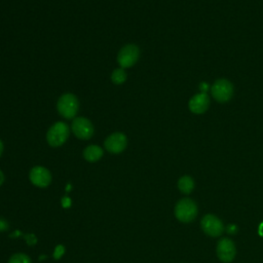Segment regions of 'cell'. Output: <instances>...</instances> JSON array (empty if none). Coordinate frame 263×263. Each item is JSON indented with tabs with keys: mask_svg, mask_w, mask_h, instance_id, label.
I'll return each mask as SVG.
<instances>
[{
	"mask_svg": "<svg viewBox=\"0 0 263 263\" xmlns=\"http://www.w3.org/2000/svg\"><path fill=\"white\" fill-rule=\"evenodd\" d=\"M57 109L61 116L66 119H72L76 116L79 109V101L75 95L66 92L59 98Z\"/></svg>",
	"mask_w": 263,
	"mask_h": 263,
	"instance_id": "obj_1",
	"label": "cell"
},
{
	"mask_svg": "<svg viewBox=\"0 0 263 263\" xmlns=\"http://www.w3.org/2000/svg\"><path fill=\"white\" fill-rule=\"evenodd\" d=\"M197 205L190 198H182L175 205V216L183 223L192 222L197 216Z\"/></svg>",
	"mask_w": 263,
	"mask_h": 263,
	"instance_id": "obj_2",
	"label": "cell"
},
{
	"mask_svg": "<svg viewBox=\"0 0 263 263\" xmlns=\"http://www.w3.org/2000/svg\"><path fill=\"white\" fill-rule=\"evenodd\" d=\"M69 133L70 128L68 124L62 121H58L48 128L46 133V141L51 147H60L67 141Z\"/></svg>",
	"mask_w": 263,
	"mask_h": 263,
	"instance_id": "obj_3",
	"label": "cell"
},
{
	"mask_svg": "<svg viewBox=\"0 0 263 263\" xmlns=\"http://www.w3.org/2000/svg\"><path fill=\"white\" fill-rule=\"evenodd\" d=\"M233 90L232 83L225 78L217 79L211 86L212 96L220 103L228 102L233 96Z\"/></svg>",
	"mask_w": 263,
	"mask_h": 263,
	"instance_id": "obj_4",
	"label": "cell"
},
{
	"mask_svg": "<svg viewBox=\"0 0 263 263\" xmlns=\"http://www.w3.org/2000/svg\"><path fill=\"white\" fill-rule=\"evenodd\" d=\"M140 49L136 44H126L124 45L117 53V63L120 68H130L139 60Z\"/></svg>",
	"mask_w": 263,
	"mask_h": 263,
	"instance_id": "obj_5",
	"label": "cell"
},
{
	"mask_svg": "<svg viewBox=\"0 0 263 263\" xmlns=\"http://www.w3.org/2000/svg\"><path fill=\"white\" fill-rule=\"evenodd\" d=\"M72 132L80 140H88L95 133V127L89 119L85 117H76L72 121Z\"/></svg>",
	"mask_w": 263,
	"mask_h": 263,
	"instance_id": "obj_6",
	"label": "cell"
},
{
	"mask_svg": "<svg viewBox=\"0 0 263 263\" xmlns=\"http://www.w3.org/2000/svg\"><path fill=\"white\" fill-rule=\"evenodd\" d=\"M200 226L202 231L212 237L220 236L224 230L222 221L213 214H206L203 216L200 221Z\"/></svg>",
	"mask_w": 263,
	"mask_h": 263,
	"instance_id": "obj_7",
	"label": "cell"
},
{
	"mask_svg": "<svg viewBox=\"0 0 263 263\" xmlns=\"http://www.w3.org/2000/svg\"><path fill=\"white\" fill-rule=\"evenodd\" d=\"M104 145L108 152L112 154H118L125 150L127 146V138L123 133L116 132L106 138Z\"/></svg>",
	"mask_w": 263,
	"mask_h": 263,
	"instance_id": "obj_8",
	"label": "cell"
},
{
	"mask_svg": "<svg viewBox=\"0 0 263 263\" xmlns=\"http://www.w3.org/2000/svg\"><path fill=\"white\" fill-rule=\"evenodd\" d=\"M217 256L223 263H230L236 254V248L234 242L228 238L223 237L217 243Z\"/></svg>",
	"mask_w": 263,
	"mask_h": 263,
	"instance_id": "obj_9",
	"label": "cell"
},
{
	"mask_svg": "<svg viewBox=\"0 0 263 263\" xmlns=\"http://www.w3.org/2000/svg\"><path fill=\"white\" fill-rule=\"evenodd\" d=\"M29 179L33 185L39 188L47 187L51 182L50 172L41 165H36L31 168L29 173Z\"/></svg>",
	"mask_w": 263,
	"mask_h": 263,
	"instance_id": "obj_10",
	"label": "cell"
},
{
	"mask_svg": "<svg viewBox=\"0 0 263 263\" xmlns=\"http://www.w3.org/2000/svg\"><path fill=\"white\" fill-rule=\"evenodd\" d=\"M210 105V99L206 93H196L194 95L188 103L189 110L194 114H202L204 113Z\"/></svg>",
	"mask_w": 263,
	"mask_h": 263,
	"instance_id": "obj_11",
	"label": "cell"
},
{
	"mask_svg": "<svg viewBox=\"0 0 263 263\" xmlns=\"http://www.w3.org/2000/svg\"><path fill=\"white\" fill-rule=\"evenodd\" d=\"M103 156V149L98 145H89L83 150V157L88 162H96Z\"/></svg>",
	"mask_w": 263,
	"mask_h": 263,
	"instance_id": "obj_12",
	"label": "cell"
},
{
	"mask_svg": "<svg viewBox=\"0 0 263 263\" xmlns=\"http://www.w3.org/2000/svg\"><path fill=\"white\" fill-rule=\"evenodd\" d=\"M178 188L182 193L189 194L194 189V181L190 176H183L178 181Z\"/></svg>",
	"mask_w": 263,
	"mask_h": 263,
	"instance_id": "obj_13",
	"label": "cell"
},
{
	"mask_svg": "<svg viewBox=\"0 0 263 263\" xmlns=\"http://www.w3.org/2000/svg\"><path fill=\"white\" fill-rule=\"evenodd\" d=\"M126 77H127V75H126V72L124 71L123 68H117L111 74L112 82L114 84H117V85L122 84L126 80Z\"/></svg>",
	"mask_w": 263,
	"mask_h": 263,
	"instance_id": "obj_14",
	"label": "cell"
},
{
	"mask_svg": "<svg viewBox=\"0 0 263 263\" xmlns=\"http://www.w3.org/2000/svg\"><path fill=\"white\" fill-rule=\"evenodd\" d=\"M8 263H32V262H31L30 257L27 256L26 254H24V253H16V254H13L9 258Z\"/></svg>",
	"mask_w": 263,
	"mask_h": 263,
	"instance_id": "obj_15",
	"label": "cell"
},
{
	"mask_svg": "<svg viewBox=\"0 0 263 263\" xmlns=\"http://www.w3.org/2000/svg\"><path fill=\"white\" fill-rule=\"evenodd\" d=\"M64 254H65V247L63 245H58L53 250L52 256L55 260H59L64 256Z\"/></svg>",
	"mask_w": 263,
	"mask_h": 263,
	"instance_id": "obj_16",
	"label": "cell"
},
{
	"mask_svg": "<svg viewBox=\"0 0 263 263\" xmlns=\"http://www.w3.org/2000/svg\"><path fill=\"white\" fill-rule=\"evenodd\" d=\"M25 239H26V242L29 245V246H34L36 242H37V238L36 236L33 234V233H30V234H26L24 235Z\"/></svg>",
	"mask_w": 263,
	"mask_h": 263,
	"instance_id": "obj_17",
	"label": "cell"
},
{
	"mask_svg": "<svg viewBox=\"0 0 263 263\" xmlns=\"http://www.w3.org/2000/svg\"><path fill=\"white\" fill-rule=\"evenodd\" d=\"M61 203H62V206H63V208L67 209V208H70V206H71L72 201H71V199H70L68 196H64V197L62 198V200H61Z\"/></svg>",
	"mask_w": 263,
	"mask_h": 263,
	"instance_id": "obj_18",
	"label": "cell"
},
{
	"mask_svg": "<svg viewBox=\"0 0 263 263\" xmlns=\"http://www.w3.org/2000/svg\"><path fill=\"white\" fill-rule=\"evenodd\" d=\"M209 89H211L209 83H206V82H201V83L199 84V90H200V92L206 93V91H208Z\"/></svg>",
	"mask_w": 263,
	"mask_h": 263,
	"instance_id": "obj_19",
	"label": "cell"
},
{
	"mask_svg": "<svg viewBox=\"0 0 263 263\" xmlns=\"http://www.w3.org/2000/svg\"><path fill=\"white\" fill-rule=\"evenodd\" d=\"M8 227H9V225H8V223L6 222V220L0 218V232L6 231V230L8 229Z\"/></svg>",
	"mask_w": 263,
	"mask_h": 263,
	"instance_id": "obj_20",
	"label": "cell"
},
{
	"mask_svg": "<svg viewBox=\"0 0 263 263\" xmlns=\"http://www.w3.org/2000/svg\"><path fill=\"white\" fill-rule=\"evenodd\" d=\"M228 232L229 233H234L237 230V227L235 225H228Z\"/></svg>",
	"mask_w": 263,
	"mask_h": 263,
	"instance_id": "obj_21",
	"label": "cell"
},
{
	"mask_svg": "<svg viewBox=\"0 0 263 263\" xmlns=\"http://www.w3.org/2000/svg\"><path fill=\"white\" fill-rule=\"evenodd\" d=\"M4 180H5V177H4V174H3V172L0 170V186L3 184V182H4Z\"/></svg>",
	"mask_w": 263,
	"mask_h": 263,
	"instance_id": "obj_22",
	"label": "cell"
},
{
	"mask_svg": "<svg viewBox=\"0 0 263 263\" xmlns=\"http://www.w3.org/2000/svg\"><path fill=\"white\" fill-rule=\"evenodd\" d=\"M258 232L261 236H263V222L259 225V228H258Z\"/></svg>",
	"mask_w": 263,
	"mask_h": 263,
	"instance_id": "obj_23",
	"label": "cell"
},
{
	"mask_svg": "<svg viewBox=\"0 0 263 263\" xmlns=\"http://www.w3.org/2000/svg\"><path fill=\"white\" fill-rule=\"evenodd\" d=\"M3 149H4V146H3V143L2 141L0 140V156L2 155V152H3Z\"/></svg>",
	"mask_w": 263,
	"mask_h": 263,
	"instance_id": "obj_24",
	"label": "cell"
}]
</instances>
